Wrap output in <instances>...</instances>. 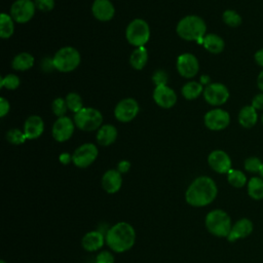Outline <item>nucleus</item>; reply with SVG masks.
I'll use <instances>...</instances> for the list:
<instances>
[{
  "mask_svg": "<svg viewBox=\"0 0 263 263\" xmlns=\"http://www.w3.org/2000/svg\"><path fill=\"white\" fill-rule=\"evenodd\" d=\"M218 187L216 182L208 176L194 179L185 192L186 202L193 208H203L211 204L217 197Z\"/></svg>",
  "mask_w": 263,
  "mask_h": 263,
  "instance_id": "f257e3e1",
  "label": "nucleus"
},
{
  "mask_svg": "<svg viewBox=\"0 0 263 263\" xmlns=\"http://www.w3.org/2000/svg\"><path fill=\"white\" fill-rule=\"evenodd\" d=\"M107 246L115 253H124L130 250L136 242V231L132 224L118 222L111 226L106 234Z\"/></svg>",
  "mask_w": 263,
  "mask_h": 263,
  "instance_id": "f03ea898",
  "label": "nucleus"
},
{
  "mask_svg": "<svg viewBox=\"0 0 263 263\" xmlns=\"http://www.w3.org/2000/svg\"><path fill=\"white\" fill-rule=\"evenodd\" d=\"M206 25L204 21L197 15H187L177 25L178 35L187 41H196L202 44L205 36Z\"/></svg>",
  "mask_w": 263,
  "mask_h": 263,
  "instance_id": "7ed1b4c3",
  "label": "nucleus"
},
{
  "mask_svg": "<svg viewBox=\"0 0 263 263\" xmlns=\"http://www.w3.org/2000/svg\"><path fill=\"white\" fill-rule=\"evenodd\" d=\"M204 225L206 230L217 237H227L232 222L230 216L221 209H215L210 211L204 218Z\"/></svg>",
  "mask_w": 263,
  "mask_h": 263,
  "instance_id": "20e7f679",
  "label": "nucleus"
},
{
  "mask_svg": "<svg viewBox=\"0 0 263 263\" xmlns=\"http://www.w3.org/2000/svg\"><path fill=\"white\" fill-rule=\"evenodd\" d=\"M52 60L57 70L60 72H71L78 67L80 63V54L74 47L66 46L59 49Z\"/></svg>",
  "mask_w": 263,
  "mask_h": 263,
  "instance_id": "39448f33",
  "label": "nucleus"
},
{
  "mask_svg": "<svg viewBox=\"0 0 263 263\" xmlns=\"http://www.w3.org/2000/svg\"><path fill=\"white\" fill-rule=\"evenodd\" d=\"M125 36L132 45L136 47L144 46L150 38V28L146 21L136 18L132 21L125 31Z\"/></svg>",
  "mask_w": 263,
  "mask_h": 263,
  "instance_id": "423d86ee",
  "label": "nucleus"
},
{
  "mask_svg": "<svg viewBox=\"0 0 263 263\" xmlns=\"http://www.w3.org/2000/svg\"><path fill=\"white\" fill-rule=\"evenodd\" d=\"M102 122L103 116L101 112L95 108H82L74 115V123L81 130H95L101 127Z\"/></svg>",
  "mask_w": 263,
  "mask_h": 263,
  "instance_id": "0eeeda50",
  "label": "nucleus"
},
{
  "mask_svg": "<svg viewBox=\"0 0 263 263\" xmlns=\"http://www.w3.org/2000/svg\"><path fill=\"white\" fill-rule=\"evenodd\" d=\"M99 154L98 148L95 144L85 143L79 146L72 155L73 163L80 168H85L93 163Z\"/></svg>",
  "mask_w": 263,
  "mask_h": 263,
  "instance_id": "6e6552de",
  "label": "nucleus"
},
{
  "mask_svg": "<svg viewBox=\"0 0 263 263\" xmlns=\"http://www.w3.org/2000/svg\"><path fill=\"white\" fill-rule=\"evenodd\" d=\"M35 3L31 0H16L10 8V16L18 24L28 23L35 13Z\"/></svg>",
  "mask_w": 263,
  "mask_h": 263,
  "instance_id": "1a4fd4ad",
  "label": "nucleus"
},
{
  "mask_svg": "<svg viewBox=\"0 0 263 263\" xmlns=\"http://www.w3.org/2000/svg\"><path fill=\"white\" fill-rule=\"evenodd\" d=\"M203 98L212 106H221L229 99V90L222 83H210L203 89Z\"/></svg>",
  "mask_w": 263,
  "mask_h": 263,
  "instance_id": "9d476101",
  "label": "nucleus"
},
{
  "mask_svg": "<svg viewBox=\"0 0 263 263\" xmlns=\"http://www.w3.org/2000/svg\"><path fill=\"white\" fill-rule=\"evenodd\" d=\"M230 123V115L227 111L217 108L210 110L204 115V124L211 130L225 129Z\"/></svg>",
  "mask_w": 263,
  "mask_h": 263,
  "instance_id": "9b49d317",
  "label": "nucleus"
},
{
  "mask_svg": "<svg viewBox=\"0 0 263 263\" xmlns=\"http://www.w3.org/2000/svg\"><path fill=\"white\" fill-rule=\"evenodd\" d=\"M139 104L136 100L127 98L121 100L114 109V115L121 122L132 121L139 113Z\"/></svg>",
  "mask_w": 263,
  "mask_h": 263,
  "instance_id": "f8f14e48",
  "label": "nucleus"
},
{
  "mask_svg": "<svg viewBox=\"0 0 263 263\" xmlns=\"http://www.w3.org/2000/svg\"><path fill=\"white\" fill-rule=\"evenodd\" d=\"M210 167L218 174H227L231 170L232 161L230 156L223 150H214L208 156Z\"/></svg>",
  "mask_w": 263,
  "mask_h": 263,
  "instance_id": "ddd939ff",
  "label": "nucleus"
},
{
  "mask_svg": "<svg viewBox=\"0 0 263 263\" xmlns=\"http://www.w3.org/2000/svg\"><path fill=\"white\" fill-rule=\"evenodd\" d=\"M199 69L196 57L192 53H183L178 58L177 70L181 76L185 78L194 77Z\"/></svg>",
  "mask_w": 263,
  "mask_h": 263,
  "instance_id": "4468645a",
  "label": "nucleus"
},
{
  "mask_svg": "<svg viewBox=\"0 0 263 263\" xmlns=\"http://www.w3.org/2000/svg\"><path fill=\"white\" fill-rule=\"evenodd\" d=\"M74 122L71 118L64 116L60 117L52 126V137L58 142L69 140L74 133Z\"/></svg>",
  "mask_w": 263,
  "mask_h": 263,
  "instance_id": "2eb2a0df",
  "label": "nucleus"
},
{
  "mask_svg": "<svg viewBox=\"0 0 263 263\" xmlns=\"http://www.w3.org/2000/svg\"><path fill=\"white\" fill-rule=\"evenodd\" d=\"M153 100L159 107L167 109L176 104L177 96L167 85H158L154 88Z\"/></svg>",
  "mask_w": 263,
  "mask_h": 263,
  "instance_id": "dca6fc26",
  "label": "nucleus"
},
{
  "mask_svg": "<svg viewBox=\"0 0 263 263\" xmlns=\"http://www.w3.org/2000/svg\"><path fill=\"white\" fill-rule=\"evenodd\" d=\"M253 231V223L248 218H241L232 224L231 230L226 237L228 241L234 242L238 239L248 237Z\"/></svg>",
  "mask_w": 263,
  "mask_h": 263,
  "instance_id": "f3484780",
  "label": "nucleus"
},
{
  "mask_svg": "<svg viewBox=\"0 0 263 263\" xmlns=\"http://www.w3.org/2000/svg\"><path fill=\"white\" fill-rule=\"evenodd\" d=\"M122 186V176L117 170H108L102 177V187L109 193L114 194L120 190Z\"/></svg>",
  "mask_w": 263,
  "mask_h": 263,
  "instance_id": "a211bd4d",
  "label": "nucleus"
},
{
  "mask_svg": "<svg viewBox=\"0 0 263 263\" xmlns=\"http://www.w3.org/2000/svg\"><path fill=\"white\" fill-rule=\"evenodd\" d=\"M91 11L93 16L102 22L110 21L115 14V8L109 0H95Z\"/></svg>",
  "mask_w": 263,
  "mask_h": 263,
  "instance_id": "6ab92c4d",
  "label": "nucleus"
},
{
  "mask_svg": "<svg viewBox=\"0 0 263 263\" xmlns=\"http://www.w3.org/2000/svg\"><path fill=\"white\" fill-rule=\"evenodd\" d=\"M105 242V236L99 230L86 232L81 239V246L86 252H96L100 250Z\"/></svg>",
  "mask_w": 263,
  "mask_h": 263,
  "instance_id": "aec40b11",
  "label": "nucleus"
},
{
  "mask_svg": "<svg viewBox=\"0 0 263 263\" xmlns=\"http://www.w3.org/2000/svg\"><path fill=\"white\" fill-rule=\"evenodd\" d=\"M44 130V122L40 116L32 115L28 117L24 124V133L27 140L39 138Z\"/></svg>",
  "mask_w": 263,
  "mask_h": 263,
  "instance_id": "412c9836",
  "label": "nucleus"
},
{
  "mask_svg": "<svg viewBox=\"0 0 263 263\" xmlns=\"http://www.w3.org/2000/svg\"><path fill=\"white\" fill-rule=\"evenodd\" d=\"M237 118L242 127L252 128L258 122V111L252 105H247L239 110Z\"/></svg>",
  "mask_w": 263,
  "mask_h": 263,
  "instance_id": "4be33fe9",
  "label": "nucleus"
},
{
  "mask_svg": "<svg viewBox=\"0 0 263 263\" xmlns=\"http://www.w3.org/2000/svg\"><path fill=\"white\" fill-rule=\"evenodd\" d=\"M117 129L112 124L102 125L97 133V141L102 146H109L115 142Z\"/></svg>",
  "mask_w": 263,
  "mask_h": 263,
  "instance_id": "5701e85b",
  "label": "nucleus"
},
{
  "mask_svg": "<svg viewBox=\"0 0 263 263\" xmlns=\"http://www.w3.org/2000/svg\"><path fill=\"white\" fill-rule=\"evenodd\" d=\"M202 45L211 53L218 54L224 50L225 42L217 34H206L203 38Z\"/></svg>",
  "mask_w": 263,
  "mask_h": 263,
  "instance_id": "b1692460",
  "label": "nucleus"
},
{
  "mask_svg": "<svg viewBox=\"0 0 263 263\" xmlns=\"http://www.w3.org/2000/svg\"><path fill=\"white\" fill-rule=\"evenodd\" d=\"M247 191L252 199H263V179L261 177H252L247 183Z\"/></svg>",
  "mask_w": 263,
  "mask_h": 263,
  "instance_id": "393cba45",
  "label": "nucleus"
},
{
  "mask_svg": "<svg viewBox=\"0 0 263 263\" xmlns=\"http://www.w3.org/2000/svg\"><path fill=\"white\" fill-rule=\"evenodd\" d=\"M147 61H148V52L144 46L137 47L133 51V53L129 58V63H130L132 67L135 68L136 70L143 69L145 67Z\"/></svg>",
  "mask_w": 263,
  "mask_h": 263,
  "instance_id": "a878e982",
  "label": "nucleus"
},
{
  "mask_svg": "<svg viewBox=\"0 0 263 263\" xmlns=\"http://www.w3.org/2000/svg\"><path fill=\"white\" fill-rule=\"evenodd\" d=\"M11 65L14 70L26 71L34 65V58L28 52H21L14 57Z\"/></svg>",
  "mask_w": 263,
  "mask_h": 263,
  "instance_id": "bb28decb",
  "label": "nucleus"
},
{
  "mask_svg": "<svg viewBox=\"0 0 263 263\" xmlns=\"http://www.w3.org/2000/svg\"><path fill=\"white\" fill-rule=\"evenodd\" d=\"M203 92V87L200 82L189 81L182 87V95L187 100H194Z\"/></svg>",
  "mask_w": 263,
  "mask_h": 263,
  "instance_id": "cd10ccee",
  "label": "nucleus"
},
{
  "mask_svg": "<svg viewBox=\"0 0 263 263\" xmlns=\"http://www.w3.org/2000/svg\"><path fill=\"white\" fill-rule=\"evenodd\" d=\"M13 20L10 15L2 12L0 15V37L3 39L9 38L14 31Z\"/></svg>",
  "mask_w": 263,
  "mask_h": 263,
  "instance_id": "c85d7f7f",
  "label": "nucleus"
},
{
  "mask_svg": "<svg viewBox=\"0 0 263 263\" xmlns=\"http://www.w3.org/2000/svg\"><path fill=\"white\" fill-rule=\"evenodd\" d=\"M227 181L234 188H241L248 183L246 175L241 171L234 168H231L227 173Z\"/></svg>",
  "mask_w": 263,
  "mask_h": 263,
  "instance_id": "c756f323",
  "label": "nucleus"
},
{
  "mask_svg": "<svg viewBox=\"0 0 263 263\" xmlns=\"http://www.w3.org/2000/svg\"><path fill=\"white\" fill-rule=\"evenodd\" d=\"M222 20L227 26L232 27V28L238 27L242 23V18L240 16V14L233 9L225 10L222 14Z\"/></svg>",
  "mask_w": 263,
  "mask_h": 263,
  "instance_id": "7c9ffc66",
  "label": "nucleus"
},
{
  "mask_svg": "<svg viewBox=\"0 0 263 263\" xmlns=\"http://www.w3.org/2000/svg\"><path fill=\"white\" fill-rule=\"evenodd\" d=\"M66 103L69 110L74 113H77L83 108V103L81 97L76 92H70L66 97Z\"/></svg>",
  "mask_w": 263,
  "mask_h": 263,
  "instance_id": "2f4dec72",
  "label": "nucleus"
},
{
  "mask_svg": "<svg viewBox=\"0 0 263 263\" xmlns=\"http://www.w3.org/2000/svg\"><path fill=\"white\" fill-rule=\"evenodd\" d=\"M262 163H263V161L259 157L250 156V157L246 158V160L243 162V167L249 173L257 174V173H260Z\"/></svg>",
  "mask_w": 263,
  "mask_h": 263,
  "instance_id": "473e14b6",
  "label": "nucleus"
},
{
  "mask_svg": "<svg viewBox=\"0 0 263 263\" xmlns=\"http://www.w3.org/2000/svg\"><path fill=\"white\" fill-rule=\"evenodd\" d=\"M6 139L9 143H11L13 145H21V144L25 143V141L27 140L25 133L17 128H12V129L8 130L6 134Z\"/></svg>",
  "mask_w": 263,
  "mask_h": 263,
  "instance_id": "72a5a7b5",
  "label": "nucleus"
},
{
  "mask_svg": "<svg viewBox=\"0 0 263 263\" xmlns=\"http://www.w3.org/2000/svg\"><path fill=\"white\" fill-rule=\"evenodd\" d=\"M1 87L7 89H15L20 86V78L14 74H7L4 77H1Z\"/></svg>",
  "mask_w": 263,
  "mask_h": 263,
  "instance_id": "f704fd0d",
  "label": "nucleus"
},
{
  "mask_svg": "<svg viewBox=\"0 0 263 263\" xmlns=\"http://www.w3.org/2000/svg\"><path fill=\"white\" fill-rule=\"evenodd\" d=\"M51 108H52V111H53L54 115H57L59 118L64 117L65 114H66V111L68 109L66 100H64L62 98H57L55 100H53Z\"/></svg>",
  "mask_w": 263,
  "mask_h": 263,
  "instance_id": "c9c22d12",
  "label": "nucleus"
},
{
  "mask_svg": "<svg viewBox=\"0 0 263 263\" xmlns=\"http://www.w3.org/2000/svg\"><path fill=\"white\" fill-rule=\"evenodd\" d=\"M115 258L109 251H102L96 257V263H114Z\"/></svg>",
  "mask_w": 263,
  "mask_h": 263,
  "instance_id": "e433bc0d",
  "label": "nucleus"
},
{
  "mask_svg": "<svg viewBox=\"0 0 263 263\" xmlns=\"http://www.w3.org/2000/svg\"><path fill=\"white\" fill-rule=\"evenodd\" d=\"M35 6L41 11H50L54 6V0H35Z\"/></svg>",
  "mask_w": 263,
  "mask_h": 263,
  "instance_id": "4c0bfd02",
  "label": "nucleus"
},
{
  "mask_svg": "<svg viewBox=\"0 0 263 263\" xmlns=\"http://www.w3.org/2000/svg\"><path fill=\"white\" fill-rule=\"evenodd\" d=\"M152 80H153V82L155 83L156 86H158V85H166L167 74L164 71H162V70H158V71H156L153 74Z\"/></svg>",
  "mask_w": 263,
  "mask_h": 263,
  "instance_id": "58836bf2",
  "label": "nucleus"
},
{
  "mask_svg": "<svg viewBox=\"0 0 263 263\" xmlns=\"http://www.w3.org/2000/svg\"><path fill=\"white\" fill-rule=\"evenodd\" d=\"M251 105H252L257 111L263 110V92L257 93V95L253 98Z\"/></svg>",
  "mask_w": 263,
  "mask_h": 263,
  "instance_id": "ea45409f",
  "label": "nucleus"
},
{
  "mask_svg": "<svg viewBox=\"0 0 263 263\" xmlns=\"http://www.w3.org/2000/svg\"><path fill=\"white\" fill-rule=\"evenodd\" d=\"M9 103L6 99L0 98V116L4 117L9 112Z\"/></svg>",
  "mask_w": 263,
  "mask_h": 263,
  "instance_id": "a19ab883",
  "label": "nucleus"
},
{
  "mask_svg": "<svg viewBox=\"0 0 263 263\" xmlns=\"http://www.w3.org/2000/svg\"><path fill=\"white\" fill-rule=\"evenodd\" d=\"M41 68L45 72L52 71V69H55L54 65H53V60L52 59H48V58L43 59V61L41 62Z\"/></svg>",
  "mask_w": 263,
  "mask_h": 263,
  "instance_id": "79ce46f5",
  "label": "nucleus"
},
{
  "mask_svg": "<svg viewBox=\"0 0 263 263\" xmlns=\"http://www.w3.org/2000/svg\"><path fill=\"white\" fill-rule=\"evenodd\" d=\"M130 168V162L128 160H121L117 164V171L122 175L126 174Z\"/></svg>",
  "mask_w": 263,
  "mask_h": 263,
  "instance_id": "37998d69",
  "label": "nucleus"
},
{
  "mask_svg": "<svg viewBox=\"0 0 263 263\" xmlns=\"http://www.w3.org/2000/svg\"><path fill=\"white\" fill-rule=\"evenodd\" d=\"M254 60L258 66L263 68V48H260L255 52Z\"/></svg>",
  "mask_w": 263,
  "mask_h": 263,
  "instance_id": "c03bdc74",
  "label": "nucleus"
},
{
  "mask_svg": "<svg viewBox=\"0 0 263 263\" xmlns=\"http://www.w3.org/2000/svg\"><path fill=\"white\" fill-rule=\"evenodd\" d=\"M61 163L63 164H69L72 161V155H70L69 153H62L59 157Z\"/></svg>",
  "mask_w": 263,
  "mask_h": 263,
  "instance_id": "a18cd8bd",
  "label": "nucleus"
},
{
  "mask_svg": "<svg viewBox=\"0 0 263 263\" xmlns=\"http://www.w3.org/2000/svg\"><path fill=\"white\" fill-rule=\"evenodd\" d=\"M257 86H258V88L261 90V92H263V70H261L260 73L258 74V77H257Z\"/></svg>",
  "mask_w": 263,
  "mask_h": 263,
  "instance_id": "49530a36",
  "label": "nucleus"
},
{
  "mask_svg": "<svg viewBox=\"0 0 263 263\" xmlns=\"http://www.w3.org/2000/svg\"><path fill=\"white\" fill-rule=\"evenodd\" d=\"M201 81H202V82H205V83H208V81H209V77H208V76H205V77H204V76H202V79H201Z\"/></svg>",
  "mask_w": 263,
  "mask_h": 263,
  "instance_id": "de8ad7c7",
  "label": "nucleus"
},
{
  "mask_svg": "<svg viewBox=\"0 0 263 263\" xmlns=\"http://www.w3.org/2000/svg\"><path fill=\"white\" fill-rule=\"evenodd\" d=\"M260 177L263 179V163H262V166H261V170H260Z\"/></svg>",
  "mask_w": 263,
  "mask_h": 263,
  "instance_id": "09e8293b",
  "label": "nucleus"
},
{
  "mask_svg": "<svg viewBox=\"0 0 263 263\" xmlns=\"http://www.w3.org/2000/svg\"><path fill=\"white\" fill-rule=\"evenodd\" d=\"M0 263H7V262H6L5 260H3V259H2V260H0Z\"/></svg>",
  "mask_w": 263,
  "mask_h": 263,
  "instance_id": "8fccbe9b",
  "label": "nucleus"
},
{
  "mask_svg": "<svg viewBox=\"0 0 263 263\" xmlns=\"http://www.w3.org/2000/svg\"><path fill=\"white\" fill-rule=\"evenodd\" d=\"M261 123H262V125H263V114H262V116H261Z\"/></svg>",
  "mask_w": 263,
  "mask_h": 263,
  "instance_id": "3c124183",
  "label": "nucleus"
}]
</instances>
